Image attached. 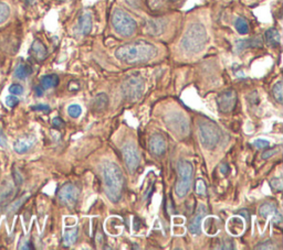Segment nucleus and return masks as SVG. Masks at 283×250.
<instances>
[{"label":"nucleus","mask_w":283,"mask_h":250,"mask_svg":"<svg viewBox=\"0 0 283 250\" xmlns=\"http://www.w3.org/2000/svg\"><path fill=\"white\" fill-rule=\"evenodd\" d=\"M0 147H3V148L7 147V138H6V136H5L2 126H0Z\"/></svg>","instance_id":"36"},{"label":"nucleus","mask_w":283,"mask_h":250,"mask_svg":"<svg viewBox=\"0 0 283 250\" xmlns=\"http://www.w3.org/2000/svg\"><path fill=\"white\" fill-rule=\"evenodd\" d=\"M207 211L204 205H200L197 214H196V216L190 220L189 225H188V230L192 235L194 236H198L200 232H201V220H203L204 216L206 215Z\"/></svg>","instance_id":"13"},{"label":"nucleus","mask_w":283,"mask_h":250,"mask_svg":"<svg viewBox=\"0 0 283 250\" xmlns=\"http://www.w3.org/2000/svg\"><path fill=\"white\" fill-rule=\"evenodd\" d=\"M111 22L117 33L125 38L132 37L137 29L136 21L126 11L119 8L114 9Z\"/></svg>","instance_id":"6"},{"label":"nucleus","mask_w":283,"mask_h":250,"mask_svg":"<svg viewBox=\"0 0 283 250\" xmlns=\"http://www.w3.org/2000/svg\"><path fill=\"white\" fill-rule=\"evenodd\" d=\"M9 92L11 93L13 95H21L22 93H24V89H22V86L19 84H13L9 87Z\"/></svg>","instance_id":"32"},{"label":"nucleus","mask_w":283,"mask_h":250,"mask_svg":"<svg viewBox=\"0 0 283 250\" xmlns=\"http://www.w3.org/2000/svg\"><path fill=\"white\" fill-rule=\"evenodd\" d=\"M43 89L41 86H38V87H36V93H37V95L38 96H42V94H43Z\"/></svg>","instance_id":"41"},{"label":"nucleus","mask_w":283,"mask_h":250,"mask_svg":"<svg viewBox=\"0 0 283 250\" xmlns=\"http://www.w3.org/2000/svg\"><path fill=\"white\" fill-rule=\"evenodd\" d=\"M206 191H207V188H206L205 182L203 181V180H198L197 183H196V193H197L198 195H205Z\"/></svg>","instance_id":"29"},{"label":"nucleus","mask_w":283,"mask_h":250,"mask_svg":"<svg viewBox=\"0 0 283 250\" xmlns=\"http://www.w3.org/2000/svg\"><path fill=\"white\" fill-rule=\"evenodd\" d=\"M207 41L208 34L205 26L200 22H195L185 31L181 40V46L189 54H197L205 49Z\"/></svg>","instance_id":"3"},{"label":"nucleus","mask_w":283,"mask_h":250,"mask_svg":"<svg viewBox=\"0 0 283 250\" xmlns=\"http://www.w3.org/2000/svg\"><path fill=\"white\" fill-rule=\"evenodd\" d=\"M221 245H222V246L218 247V249H235L234 242H233V241H230V240H224V241L221 243Z\"/></svg>","instance_id":"38"},{"label":"nucleus","mask_w":283,"mask_h":250,"mask_svg":"<svg viewBox=\"0 0 283 250\" xmlns=\"http://www.w3.org/2000/svg\"><path fill=\"white\" fill-rule=\"evenodd\" d=\"M227 229L230 235L239 236L244 232L245 229V222L241 217H233L228 220Z\"/></svg>","instance_id":"15"},{"label":"nucleus","mask_w":283,"mask_h":250,"mask_svg":"<svg viewBox=\"0 0 283 250\" xmlns=\"http://www.w3.org/2000/svg\"><path fill=\"white\" fill-rule=\"evenodd\" d=\"M165 124L167 128L177 137L184 138L189 135V121L186 116L181 112H173L167 114L165 116Z\"/></svg>","instance_id":"7"},{"label":"nucleus","mask_w":283,"mask_h":250,"mask_svg":"<svg viewBox=\"0 0 283 250\" xmlns=\"http://www.w3.org/2000/svg\"><path fill=\"white\" fill-rule=\"evenodd\" d=\"M122 154L123 160L125 162V165L128 168V170L131 174L135 173L136 170L140 166L141 156L138 153V150L134 143L128 142L125 143L122 148Z\"/></svg>","instance_id":"9"},{"label":"nucleus","mask_w":283,"mask_h":250,"mask_svg":"<svg viewBox=\"0 0 283 250\" xmlns=\"http://www.w3.org/2000/svg\"><path fill=\"white\" fill-rule=\"evenodd\" d=\"M157 55V48L147 41H135L121 45L115 51V56L121 62L135 65V64L146 63Z\"/></svg>","instance_id":"1"},{"label":"nucleus","mask_w":283,"mask_h":250,"mask_svg":"<svg viewBox=\"0 0 283 250\" xmlns=\"http://www.w3.org/2000/svg\"><path fill=\"white\" fill-rule=\"evenodd\" d=\"M104 193L112 203H119L122 199L125 187L124 176L120 166L114 162H105L102 166Z\"/></svg>","instance_id":"2"},{"label":"nucleus","mask_w":283,"mask_h":250,"mask_svg":"<svg viewBox=\"0 0 283 250\" xmlns=\"http://www.w3.org/2000/svg\"><path fill=\"white\" fill-rule=\"evenodd\" d=\"M235 27L236 30L240 34H247L249 31V26H248V22L244 18H237L235 21Z\"/></svg>","instance_id":"27"},{"label":"nucleus","mask_w":283,"mask_h":250,"mask_svg":"<svg viewBox=\"0 0 283 250\" xmlns=\"http://www.w3.org/2000/svg\"><path fill=\"white\" fill-rule=\"evenodd\" d=\"M271 187L272 189H274L275 191L278 192H282L283 190V183H282V179L281 178H274L271 180Z\"/></svg>","instance_id":"30"},{"label":"nucleus","mask_w":283,"mask_h":250,"mask_svg":"<svg viewBox=\"0 0 283 250\" xmlns=\"http://www.w3.org/2000/svg\"><path fill=\"white\" fill-rule=\"evenodd\" d=\"M265 37V42H267L271 46H279L281 43V36L279 31L274 28H271L269 30H267L264 34Z\"/></svg>","instance_id":"19"},{"label":"nucleus","mask_w":283,"mask_h":250,"mask_svg":"<svg viewBox=\"0 0 283 250\" xmlns=\"http://www.w3.org/2000/svg\"><path fill=\"white\" fill-rule=\"evenodd\" d=\"M34 143H36V137L24 136L19 138L18 140H16V142L14 143V149L17 153L24 154L27 153L34 146Z\"/></svg>","instance_id":"14"},{"label":"nucleus","mask_w":283,"mask_h":250,"mask_svg":"<svg viewBox=\"0 0 283 250\" xmlns=\"http://www.w3.org/2000/svg\"><path fill=\"white\" fill-rule=\"evenodd\" d=\"M79 236V229L78 228H71L65 231L63 235V245L66 247H70L76 243Z\"/></svg>","instance_id":"20"},{"label":"nucleus","mask_w":283,"mask_h":250,"mask_svg":"<svg viewBox=\"0 0 283 250\" xmlns=\"http://www.w3.org/2000/svg\"><path fill=\"white\" fill-rule=\"evenodd\" d=\"M279 152V149H271V150H267V151H264V152L261 154L262 156V159H269L271 158V156H273L275 153H278Z\"/></svg>","instance_id":"35"},{"label":"nucleus","mask_w":283,"mask_h":250,"mask_svg":"<svg viewBox=\"0 0 283 250\" xmlns=\"http://www.w3.org/2000/svg\"><path fill=\"white\" fill-rule=\"evenodd\" d=\"M31 68L26 63H19L15 69V77L18 79H26L31 74Z\"/></svg>","instance_id":"24"},{"label":"nucleus","mask_w":283,"mask_h":250,"mask_svg":"<svg viewBox=\"0 0 283 250\" xmlns=\"http://www.w3.org/2000/svg\"><path fill=\"white\" fill-rule=\"evenodd\" d=\"M198 137L201 146L207 150H212L220 140V130L212 121L201 120L198 124Z\"/></svg>","instance_id":"5"},{"label":"nucleus","mask_w":283,"mask_h":250,"mask_svg":"<svg viewBox=\"0 0 283 250\" xmlns=\"http://www.w3.org/2000/svg\"><path fill=\"white\" fill-rule=\"evenodd\" d=\"M121 90L125 100L137 101L144 93V80L140 76H131L124 80Z\"/></svg>","instance_id":"8"},{"label":"nucleus","mask_w":283,"mask_h":250,"mask_svg":"<svg viewBox=\"0 0 283 250\" xmlns=\"http://www.w3.org/2000/svg\"><path fill=\"white\" fill-rule=\"evenodd\" d=\"M228 171H229V168H228L227 164H221V165H220V172H221L222 174H227Z\"/></svg>","instance_id":"40"},{"label":"nucleus","mask_w":283,"mask_h":250,"mask_svg":"<svg viewBox=\"0 0 283 250\" xmlns=\"http://www.w3.org/2000/svg\"><path fill=\"white\" fill-rule=\"evenodd\" d=\"M237 104V93L233 90L224 91L217 97L218 108L221 113H230L233 112Z\"/></svg>","instance_id":"11"},{"label":"nucleus","mask_w":283,"mask_h":250,"mask_svg":"<svg viewBox=\"0 0 283 250\" xmlns=\"http://www.w3.org/2000/svg\"><path fill=\"white\" fill-rule=\"evenodd\" d=\"M18 103H19V100L16 95H10V96H7V98H6V104H7L9 107H15V106H17V105H18Z\"/></svg>","instance_id":"34"},{"label":"nucleus","mask_w":283,"mask_h":250,"mask_svg":"<svg viewBox=\"0 0 283 250\" xmlns=\"http://www.w3.org/2000/svg\"><path fill=\"white\" fill-rule=\"evenodd\" d=\"M149 151L156 155L161 156L166 151V141L165 138L159 133H154L149 138Z\"/></svg>","instance_id":"12"},{"label":"nucleus","mask_w":283,"mask_h":250,"mask_svg":"<svg viewBox=\"0 0 283 250\" xmlns=\"http://www.w3.org/2000/svg\"><path fill=\"white\" fill-rule=\"evenodd\" d=\"M11 16V8L8 3L0 2V26L5 25Z\"/></svg>","instance_id":"25"},{"label":"nucleus","mask_w":283,"mask_h":250,"mask_svg":"<svg viewBox=\"0 0 283 250\" xmlns=\"http://www.w3.org/2000/svg\"><path fill=\"white\" fill-rule=\"evenodd\" d=\"M278 213V209H276V206L273 204V203H264L259 208V214L260 216L263 218H267L269 216H274V215Z\"/></svg>","instance_id":"23"},{"label":"nucleus","mask_w":283,"mask_h":250,"mask_svg":"<svg viewBox=\"0 0 283 250\" xmlns=\"http://www.w3.org/2000/svg\"><path fill=\"white\" fill-rule=\"evenodd\" d=\"M177 173H178V177H180V180H178L175 185V193L180 199H183V197L188 194L190 188H192L193 176H194L193 164L186 160L178 161Z\"/></svg>","instance_id":"4"},{"label":"nucleus","mask_w":283,"mask_h":250,"mask_svg":"<svg viewBox=\"0 0 283 250\" xmlns=\"http://www.w3.org/2000/svg\"><path fill=\"white\" fill-rule=\"evenodd\" d=\"M52 125H53L54 128H61L65 126V123H63V119H61L60 117H55L52 120Z\"/></svg>","instance_id":"39"},{"label":"nucleus","mask_w":283,"mask_h":250,"mask_svg":"<svg viewBox=\"0 0 283 250\" xmlns=\"http://www.w3.org/2000/svg\"><path fill=\"white\" fill-rule=\"evenodd\" d=\"M165 23L161 20H148L146 23V30L148 34L152 36H158L164 31Z\"/></svg>","instance_id":"18"},{"label":"nucleus","mask_w":283,"mask_h":250,"mask_svg":"<svg viewBox=\"0 0 283 250\" xmlns=\"http://www.w3.org/2000/svg\"><path fill=\"white\" fill-rule=\"evenodd\" d=\"M58 84H59V77L55 74H50V75H45L40 80V86L42 87L43 90H50L53 89Z\"/></svg>","instance_id":"21"},{"label":"nucleus","mask_w":283,"mask_h":250,"mask_svg":"<svg viewBox=\"0 0 283 250\" xmlns=\"http://www.w3.org/2000/svg\"><path fill=\"white\" fill-rule=\"evenodd\" d=\"M25 2H27V3H32V2H34V0H25Z\"/></svg>","instance_id":"42"},{"label":"nucleus","mask_w":283,"mask_h":250,"mask_svg":"<svg viewBox=\"0 0 283 250\" xmlns=\"http://www.w3.org/2000/svg\"><path fill=\"white\" fill-rule=\"evenodd\" d=\"M276 248L278 247L275 246V243L271 240L260 242L258 246H256V249H276Z\"/></svg>","instance_id":"31"},{"label":"nucleus","mask_w":283,"mask_h":250,"mask_svg":"<svg viewBox=\"0 0 283 250\" xmlns=\"http://www.w3.org/2000/svg\"><path fill=\"white\" fill-rule=\"evenodd\" d=\"M270 142L265 139H257V140L253 142V146H255L257 149H264L269 147Z\"/></svg>","instance_id":"33"},{"label":"nucleus","mask_w":283,"mask_h":250,"mask_svg":"<svg viewBox=\"0 0 283 250\" xmlns=\"http://www.w3.org/2000/svg\"><path fill=\"white\" fill-rule=\"evenodd\" d=\"M272 93H273L274 100L278 102L279 104H282L283 103V83H282V80H279L278 83L274 84Z\"/></svg>","instance_id":"26"},{"label":"nucleus","mask_w":283,"mask_h":250,"mask_svg":"<svg viewBox=\"0 0 283 250\" xmlns=\"http://www.w3.org/2000/svg\"><path fill=\"white\" fill-rule=\"evenodd\" d=\"M32 110H41V112H50V107L48 105H44V104H40L37 105V106H32L31 107Z\"/></svg>","instance_id":"37"},{"label":"nucleus","mask_w":283,"mask_h":250,"mask_svg":"<svg viewBox=\"0 0 283 250\" xmlns=\"http://www.w3.org/2000/svg\"><path fill=\"white\" fill-rule=\"evenodd\" d=\"M68 114L72 118H79L80 116L82 115V108H81V106L78 104L70 105V106L68 107Z\"/></svg>","instance_id":"28"},{"label":"nucleus","mask_w":283,"mask_h":250,"mask_svg":"<svg viewBox=\"0 0 283 250\" xmlns=\"http://www.w3.org/2000/svg\"><path fill=\"white\" fill-rule=\"evenodd\" d=\"M107 104H108L107 95L104 94V93H101V94L97 95L93 100V103H92V107H93L95 112H101V110L106 108Z\"/></svg>","instance_id":"22"},{"label":"nucleus","mask_w":283,"mask_h":250,"mask_svg":"<svg viewBox=\"0 0 283 250\" xmlns=\"http://www.w3.org/2000/svg\"><path fill=\"white\" fill-rule=\"evenodd\" d=\"M92 30V17L91 14L84 13L82 16L80 17L79 23H78V33L81 36H86L89 34Z\"/></svg>","instance_id":"16"},{"label":"nucleus","mask_w":283,"mask_h":250,"mask_svg":"<svg viewBox=\"0 0 283 250\" xmlns=\"http://www.w3.org/2000/svg\"><path fill=\"white\" fill-rule=\"evenodd\" d=\"M30 52L37 61H43L48 54L47 48H45L44 44L41 41H39V40H36V41L32 43Z\"/></svg>","instance_id":"17"},{"label":"nucleus","mask_w":283,"mask_h":250,"mask_svg":"<svg viewBox=\"0 0 283 250\" xmlns=\"http://www.w3.org/2000/svg\"><path fill=\"white\" fill-rule=\"evenodd\" d=\"M80 196V190L72 183H67L63 185L60 189L59 193H58V199L63 206L67 207H73L77 205Z\"/></svg>","instance_id":"10"}]
</instances>
